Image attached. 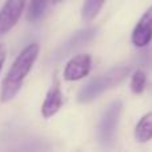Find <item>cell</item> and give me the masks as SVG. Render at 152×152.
Instances as JSON below:
<instances>
[{
	"label": "cell",
	"instance_id": "5",
	"mask_svg": "<svg viewBox=\"0 0 152 152\" xmlns=\"http://www.w3.org/2000/svg\"><path fill=\"white\" fill-rule=\"evenodd\" d=\"M132 44L137 48L147 47L152 40V5L143 13L132 31Z\"/></svg>",
	"mask_w": 152,
	"mask_h": 152
},
{
	"label": "cell",
	"instance_id": "11",
	"mask_svg": "<svg viewBox=\"0 0 152 152\" xmlns=\"http://www.w3.org/2000/svg\"><path fill=\"white\" fill-rule=\"evenodd\" d=\"M50 0H31L28 7V12H27V20L28 21H37L43 15H44L45 10L48 7Z\"/></svg>",
	"mask_w": 152,
	"mask_h": 152
},
{
	"label": "cell",
	"instance_id": "8",
	"mask_svg": "<svg viewBox=\"0 0 152 152\" xmlns=\"http://www.w3.org/2000/svg\"><path fill=\"white\" fill-rule=\"evenodd\" d=\"M61 105H63V94H61L59 83L56 81L47 92V96H45L44 103L42 105V115L45 119L52 118L55 113H58Z\"/></svg>",
	"mask_w": 152,
	"mask_h": 152
},
{
	"label": "cell",
	"instance_id": "12",
	"mask_svg": "<svg viewBox=\"0 0 152 152\" xmlns=\"http://www.w3.org/2000/svg\"><path fill=\"white\" fill-rule=\"evenodd\" d=\"M145 83H147V76L145 72L142 69H137L135 71V74L132 75V80H131V89L134 94L139 95L144 91L145 88Z\"/></svg>",
	"mask_w": 152,
	"mask_h": 152
},
{
	"label": "cell",
	"instance_id": "13",
	"mask_svg": "<svg viewBox=\"0 0 152 152\" xmlns=\"http://www.w3.org/2000/svg\"><path fill=\"white\" fill-rule=\"evenodd\" d=\"M4 60H5V48L3 44H0V71H1V67L4 64Z\"/></svg>",
	"mask_w": 152,
	"mask_h": 152
},
{
	"label": "cell",
	"instance_id": "4",
	"mask_svg": "<svg viewBox=\"0 0 152 152\" xmlns=\"http://www.w3.org/2000/svg\"><path fill=\"white\" fill-rule=\"evenodd\" d=\"M26 0H7L0 10V37L11 31L23 13Z\"/></svg>",
	"mask_w": 152,
	"mask_h": 152
},
{
	"label": "cell",
	"instance_id": "2",
	"mask_svg": "<svg viewBox=\"0 0 152 152\" xmlns=\"http://www.w3.org/2000/svg\"><path fill=\"white\" fill-rule=\"evenodd\" d=\"M129 74V67H115V68L107 71L105 74L97 76V77L89 80L80 92L77 94V100L80 103H89L102 95L103 92L113 88L119 83L124 80Z\"/></svg>",
	"mask_w": 152,
	"mask_h": 152
},
{
	"label": "cell",
	"instance_id": "6",
	"mask_svg": "<svg viewBox=\"0 0 152 152\" xmlns=\"http://www.w3.org/2000/svg\"><path fill=\"white\" fill-rule=\"evenodd\" d=\"M91 56L88 53H79L67 63L64 68V79L68 81H76L86 77L91 71Z\"/></svg>",
	"mask_w": 152,
	"mask_h": 152
},
{
	"label": "cell",
	"instance_id": "10",
	"mask_svg": "<svg viewBox=\"0 0 152 152\" xmlns=\"http://www.w3.org/2000/svg\"><path fill=\"white\" fill-rule=\"evenodd\" d=\"M105 0H84L83 8H81V16L86 21L94 20L100 12Z\"/></svg>",
	"mask_w": 152,
	"mask_h": 152
},
{
	"label": "cell",
	"instance_id": "7",
	"mask_svg": "<svg viewBox=\"0 0 152 152\" xmlns=\"http://www.w3.org/2000/svg\"><path fill=\"white\" fill-rule=\"evenodd\" d=\"M95 34H96V28H86L81 31L76 32L75 35H72L55 53V59H63L67 55H69L71 52H74L75 50L83 47L84 44H87L88 42H91L94 39Z\"/></svg>",
	"mask_w": 152,
	"mask_h": 152
},
{
	"label": "cell",
	"instance_id": "1",
	"mask_svg": "<svg viewBox=\"0 0 152 152\" xmlns=\"http://www.w3.org/2000/svg\"><path fill=\"white\" fill-rule=\"evenodd\" d=\"M39 44L32 43L28 47H26L21 53L13 61L12 67L10 68L7 76L4 77L1 84V94H0V100L3 103H7L12 100L20 91L23 81L26 76L29 74L34 63L36 61L37 55H39Z\"/></svg>",
	"mask_w": 152,
	"mask_h": 152
},
{
	"label": "cell",
	"instance_id": "14",
	"mask_svg": "<svg viewBox=\"0 0 152 152\" xmlns=\"http://www.w3.org/2000/svg\"><path fill=\"white\" fill-rule=\"evenodd\" d=\"M52 1L55 3V4H58V3H61V1H63V0H52Z\"/></svg>",
	"mask_w": 152,
	"mask_h": 152
},
{
	"label": "cell",
	"instance_id": "3",
	"mask_svg": "<svg viewBox=\"0 0 152 152\" xmlns=\"http://www.w3.org/2000/svg\"><path fill=\"white\" fill-rule=\"evenodd\" d=\"M123 104L120 102H113L105 110L102 120L97 127V140L104 147H110L116 137V129L119 126V119L121 115Z\"/></svg>",
	"mask_w": 152,
	"mask_h": 152
},
{
	"label": "cell",
	"instance_id": "9",
	"mask_svg": "<svg viewBox=\"0 0 152 152\" xmlns=\"http://www.w3.org/2000/svg\"><path fill=\"white\" fill-rule=\"evenodd\" d=\"M135 139L139 143H145L152 139V112L145 113L136 124Z\"/></svg>",
	"mask_w": 152,
	"mask_h": 152
}]
</instances>
